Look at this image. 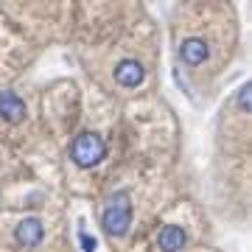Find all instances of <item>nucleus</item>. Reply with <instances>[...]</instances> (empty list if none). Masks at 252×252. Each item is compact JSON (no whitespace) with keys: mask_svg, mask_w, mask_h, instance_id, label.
<instances>
[{"mask_svg":"<svg viewBox=\"0 0 252 252\" xmlns=\"http://www.w3.org/2000/svg\"><path fill=\"white\" fill-rule=\"evenodd\" d=\"M101 224L109 235H124L132 224V205H129V193H115L109 196L104 213H101Z\"/></svg>","mask_w":252,"mask_h":252,"instance_id":"obj_1","label":"nucleus"},{"mask_svg":"<svg viewBox=\"0 0 252 252\" xmlns=\"http://www.w3.org/2000/svg\"><path fill=\"white\" fill-rule=\"evenodd\" d=\"M104 154H107V146L101 140L95 132H81L70 146V160L79 165V168H93V165H98L104 160Z\"/></svg>","mask_w":252,"mask_h":252,"instance_id":"obj_2","label":"nucleus"},{"mask_svg":"<svg viewBox=\"0 0 252 252\" xmlns=\"http://www.w3.org/2000/svg\"><path fill=\"white\" fill-rule=\"evenodd\" d=\"M143 64L135 62V59H124V62H118L115 67V81L121 87H137L140 81H143Z\"/></svg>","mask_w":252,"mask_h":252,"instance_id":"obj_3","label":"nucleus"},{"mask_svg":"<svg viewBox=\"0 0 252 252\" xmlns=\"http://www.w3.org/2000/svg\"><path fill=\"white\" fill-rule=\"evenodd\" d=\"M0 115L6 118V121H11V124L23 121L26 118V104H23V98L14 95V93H0Z\"/></svg>","mask_w":252,"mask_h":252,"instance_id":"obj_4","label":"nucleus"},{"mask_svg":"<svg viewBox=\"0 0 252 252\" xmlns=\"http://www.w3.org/2000/svg\"><path fill=\"white\" fill-rule=\"evenodd\" d=\"M180 56H182V62H185V64H202L207 59V42H205V39L190 36V39L182 42Z\"/></svg>","mask_w":252,"mask_h":252,"instance_id":"obj_5","label":"nucleus"},{"mask_svg":"<svg viewBox=\"0 0 252 252\" xmlns=\"http://www.w3.org/2000/svg\"><path fill=\"white\" fill-rule=\"evenodd\" d=\"M14 238H17L20 247H36V244L42 241V224H39L36 219H26V221L14 230Z\"/></svg>","mask_w":252,"mask_h":252,"instance_id":"obj_6","label":"nucleus"},{"mask_svg":"<svg viewBox=\"0 0 252 252\" xmlns=\"http://www.w3.org/2000/svg\"><path fill=\"white\" fill-rule=\"evenodd\" d=\"M157 247L162 252H180L185 247V230L182 227H162L157 235Z\"/></svg>","mask_w":252,"mask_h":252,"instance_id":"obj_7","label":"nucleus"},{"mask_svg":"<svg viewBox=\"0 0 252 252\" xmlns=\"http://www.w3.org/2000/svg\"><path fill=\"white\" fill-rule=\"evenodd\" d=\"M250 93H252L250 84H244L241 90H238V107L241 109H250Z\"/></svg>","mask_w":252,"mask_h":252,"instance_id":"obj_8","label":"nucleus"},{"mask_svg":"<svg viewBox=\"0 0 252 252\" xmlns=\"http://www.w3.org/2000/svg\"><path fill=\"white\" fill-rule=\"evenodd\" d=\"M81 244H84V252L95 250V238H90V235H84V233H81Z\"/></svg>","mask_w":252,"mask_h":252,"instance_id":"obj_9","label":"nucleus"}]
</instances>
